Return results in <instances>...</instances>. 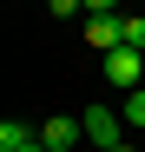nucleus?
<instances>
[{"label":"nucleus","mask_w":145,"mask_h":152,"mask_svg":"<svg viewBox=\"0 0 145 152\" xmlns=\"http://www.w3.org/2000/svg\"><path fill=\"white\" fill-rule=\"evenodd\" d=\"M79 119H86V139L99 145V152H119V145H125V139H119V113H106V106H86Z\"/></svg>","instance_id":"obj_2"},{"label":"nucleus","mask_w":145,"mask_h":152,"mask_svg":"<svg viewBox=\"0 0 145 152\" xmlns=\"http://www.w3.org/2000/svg\"><path fill=\"white\" fill-rule=\"evenodd\" d=\"M40 132H33V126H20V119H0V152H27Z\"/></svg>","instance_id":"obj_5"},{"label":"nucleus","mask_w":145,"mask_h":152,"mask_svg":"<svg viewBox=\"0 0 145 152\" xmlns=\"http://www.w3.org/2000/svg\"><path fill=\"white\" fill-rule=\"evenodd\" d=\"M86 40L112 53V46H125V13H86Z\"/></svg>","instance_id":"obj_3"},{"label":"nucleus","mask_w":145,"mask_h":152,"mask_svg":"<svg viewBox=\"0 0 145 152\" xmlns=\"http://www.w3.org/2000/svg\"><path fill=\"white\" fill-rule=\"evenodd\" d=\"M125 46H138V53H145V13H125Z\"/></svg>","instance_id":"obj_7"},{"label":"nucleus","mask_w":145,"mask_h":152,"mask_svg":"<svg viewBox=\"0 0 145 152\" xmlns=\"http://www.w3.org/2000/svg\"><path fill=\"white\" fill-rule=\"evenodd\" d=\"M72 139H86V119H72V113H59V119L40 126V145H46V152H66Z\"/></svg>","instance_id":"obj_4"},{"label":"nucleus","mask_w":145,"mask_h":152,"mask_svg":"<svg viewBox=\"0 0 145 152\" xmlns=\"http://www.w3.org/2000/svg\"><path fill=\"white\" fill-rule=\"evenodd\" d=\"M119 152H138V145H119Z\"/></svg>","instance_id":"obj_11"},{"label":"nucleus","mask_w":145,"mask_h":152,"mask_svg":"<svg viewBox=\"0 0 145 152\" xmlns=\"http://www.w3.org/2000/svg\"><path fill=\"white\" fill-rule=\"evenodd\" d=\"M46 7H53L59 20H79V13H86V0H46Z\"/></svg>","instance_id":"obj_8"},{"label":"nucleus","mask_w":145,"mask_h":152,"mask_svg":"<svg viewBox=\"0 0 145 152\" xmlns=\"http://www.w3.org/2000/svg\"><path fill=\"white\" fill-rule=\"evenodd\" d=\"M125 126H145V86L125 93Z\"/></svg>","instance_id":"obj_6"},{"label":"nucleus","mask_w":145,"mask_h":152,"mask_svg":"<svg viewBox=\"0 0 145 152\" xmlns=\"http://www.w3.org/2000/svg\"><path fill=\"white\" fill-rule=\"evenodd\" d=\"M106 80L112 86H138L145 80V53H138V46H112V53H106Z\"/></svg>","instance_id":"obj_1"},{"label":"nucleus","mask_w":145,"mask_h":152,"mask_svg":"<svg viewBox=\"0 0 145 152\" xmlns=\"http://www.w3.org/2000/svg\"><path fill=\"white\" fill-rule=\"evenodd\" d=\"M86 13H119V0H86Z\"/></svg>","instance_id":"obj_9"},{"label":"nucleus","mask_w":145,"mask_h":152,"mask_svg":"<svg viewBox=\"0 0 145 152\" xmlns=\"http://www.w3.org/2000/svg\"><path fill=\"white\" fill-rule=\"evenodd\" d=\"M27 152H46V145H40V139H33V145H27Z\"/></svg>","instance_id":"obj_10"}]
</instances>
